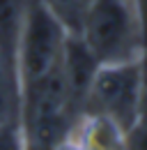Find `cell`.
Instances as JSON below:
<instances>
[{
    "label": "cell",
    "instance_id": "1",
    "mask_svg": "<svg viewBox=\"0 0 147 150\" xmlns=\"http://www.w3.org/2000/svg\"><path fill=\"white\" fill-rule=\"evenodd\" d=\"M69 28L46 0H30L18 42V99L57 69Z\"/></svg>",
    "mask_w": 147,
    "mask_h": 150
},
{
    "label": "cell",
    "instance_id": "2",
    "mask_svg": "<svg viewBox=\"0 0 147 150\" xmlns=\"http://www.w3.org/2000/svg\"><path fill=\"white\" fill-rule=\"evenodd\" d=\"M78 35L101 65L133 60L143 53L133 0H92Z\"/></svg>",
    "mask_w": 147,
    "mask_h": 150
},
{
    "label": "cell",
    "instance_id": "3",
    "mask_svg": "<svg viewBox=\"0 0 147 150\" xmlns=\"http://www.w3.org/2000/svg\"><path fill=\"white\" fill-rule=\"evenodd\" d=\"M140 93H143V67L140 58L124 62L99 65L90 93L85 99V111H99L117 120L127 132L140 122Z\"/></svg>",
    "mask_w": 147,
    "mask_h": 150
},
{
    "label": "cell",
    "instance_id": "4",
    "mask_svg": "<svg viewBox=\"0 0 147 150\" xmlns=\"http://www.w3.org/2000/svg\"><path fill=\"white\" fill-rule=\"evenodd\" d=\"M99 65L101 62L90 51L85 39L78 33H69L67 42H64L62 58H60V74L64 81L69 109L76 118L85 111V99H88V93H90V86L94 81Z\"/></svg>",
    "mask_w": 147,
    "mask_h": 150
},
{
    "label": "cell",
    "instance_id": "5",
    "mask_svg": "<svg viewBox=\"0 0 147 150\" xmlns=\"http://www.w3.org/2000/svg\"><path fill=\"white\" fill-rule=\"evenodd\" d=\"M129 132L99 111H83L74 120L69 139L80 150H127Z\"/></svg>",
    "mask_w": 147,
    "mask_h": 150
},
{
    "label": "cell",
    "instance_id": "6",
    "mask_svg": "<svg viewBox=\"0 0 147 150\" xmlns=\"http://www.w3.org/2000/svg\"><path fill=\"white\" fill-rule=\"evenodd\" d=\"M28 0H0V58L18 93V42Z\"/></svg>",
    "mask_w": 147,
    "mask_h": 150
},
{
    "label": "cell",
    "instance_id": "7",
    "mask_svg": "<svg viewBox=\"0 0 147 150\" xmlns=\"http://www.w3.org/2000/svg\"><path fill=\"white\" fill-rule=\"evenodd\" d=\"M46 2L60 16V21L69 28V33H80L83 19L88 14V7L92 0H46Z\"/></svg>",
    "mask_w": 147,
    "mask_h": 150
},
{
    "label": "cell",
    "instance_id": "8",
    "mask_svg": "<svg viewBox=\"0 0 147 150\" xmlns=\"http://www.w3.org/2000/svg\"><path fill=\"white\" fill-rule=\"evenodd\" d=\"M5 118H18V93L0 58V120Z\"/></svg>",
    "mask_w": 147,
    "mask_h": 150
},
{
    "label": "cell",
    "instance_id": "9",
    "mask_svg": "<svg viewBox=\"0 0 147 150\" xmlns=\"http://www.w3.org/2000/svg\"><path fill=\"white\" fill-rule=\"evenodd\" d=\"M0 150H25V139L18 118L0 120Z\"/></svg>",
    "mask_w": 147,
    "mask_h": 150
},
{
    "label": "cell",
    "instance_id": "10",
    "mask_svg": "<svg viewBox=\"0 0 147 150\" xmlns=\"http://www.w3.org/2000/svg\"><path fill=\"white\" fill-rule=\"evenodd\" d=\"M127 150H147V122H138L129 132Z\"/></svg>",
    "mask_w": 147,
    "mask_h": 150
},
{
    "label": "cell",
    "instance_id": "11",
    "mask_svg": "<svg viewBox=\"0 0 147 150\" xmlns=\"http://www.w3.org/2000/svg\"><path fill=\"white\" fill-rule=\"evenodd\" d=\"M133 7H136V16H138L143 51H147V0H133Z\"/></svg>",
    "mask_w": 147,
    "mask_h": 150
},
{
    "label": "cell",
    "instance_id": "12",
    "mask_svg": "<svg viewBox=\"0 0 147 150\" xmlns=\"http://www.w3.org/2000/svg\"><path fill=\"white\" fill-rule=\"evenodd\" d=\"M55 150H80V148H78V146L74 143L71 139L67 136V139H64V141H62V143H60V146H57V148H55Z\"/></svg>",
    "mask_w": 147,
    "mask_h": 150
}]
</instances>
